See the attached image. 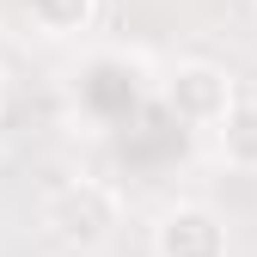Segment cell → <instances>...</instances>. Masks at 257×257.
Instances as JSON below:
<instances>
[{
    "label": "cell",
    "mask_w": 257,
    "mask_h": 257,
    "mask_svg": "<svg viewBox=\"0 0 257 257\" xmlns=\"http://www.w3.org/2000/svg\"><path fill=\"white\" fill-rule=\"evenodd\" d=\"M153 257H227V227L202 202H178L153 227Z\"/></svg>",
    "instance_id": "cell-3"
},
{
    "label": "cell",
    "mask_w": 257,
    "mask_h": 257,
    "mask_svg": "<svg viewBox=\"0 0 257 257\" xmlns=\"http://www.w3.org/2000/svg\"><path fill=\"white\" fill-rule=\"evenodd\" d=\"M214 153L233 172H257V98H233L227 116L214 122Z\"/></svg>",
    "instance_id": "cell-4"
},
{
    "label": "cell",
    "mask_w": 257,
    "mask_h": 257,
    "mask_svg": "<svg viewBox=\"0 0 257 257\" xmlns=\"http://www.w3.org/2000/svg\"><path fill=\"white\" fill-rule=\"evenodd\" d=\"M233 98H239V92H233V74L214 68V61H184V68L166 80V104L190 128H214L220 116H227Z\"/></svg>",
    "instance_id": "cell-2"
},
{
    "label": "cell",
    "mask_w": 257,
    "mask_h": 257,
    "mask_svg": "<svg viewBox=\"0 0 257 257\" xmlns=\"http://www.w3.org/2000/svg\"><path fill=\"white\" fill-rule=\"evenodd\" d=\"M0 92H7V80H0Z\"/></svg>",
    "instance_id": "cell-5"
},
{
    "label": "cell",
    "mask_w": 257,
    "mask_h": 257,
    "mask_svg": "<svg viewBox=\"0 0 257 257\" xmlns=\"http://www.w3.org/2000/svg\"><path fill=\"white\" fill-rule=\"evenodd\" d=\"M43 227L68 245V251H98L116 227V190L98 178H80V184H61L55 196L43 202Z\"/></svg>",
    "instance_id": "cell-1"
}]
</instances>
